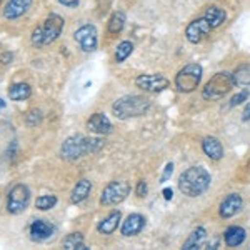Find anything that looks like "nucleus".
Listing matches in <instances>:
<instances>
[{"label": "nucleus", "mask_w": 250, "mask_h": 250, "mask_svg": "<svg viewBox=\"0 0 250 250\" xmlns=\"http://www.w3.org/2000/svg\"><path fill=\"white\" fill-rule=\"evenodd\" d=\"M212 182L210 173L204 167L187 168L179 179V188L187 197H199L208 190Z\"/></svg>", "instance_id": "obj_1"}, {"label": "nucleus", "mask_w": 250, "mask_h": 250, "mask_svg": "<svg viewBox=\"0 0 250 250\" xmlns=\"http://www.w3.org/2000/svg\"><path fill=\"white\" fill-rule=\"evenodd\" d=\"M150 108V100L140 95H125L122 99H119L112 105V112L117 119L127 120L132 117H140L147 114V110Z\"/></svg>", "instance_id": "obj_2"}, {"label": "nucleus", "mask_w": 250, "mask_h": 250, "mask_svg": "<svg viewBox=\"0 0 250 250\" xmlns=\"http://www.w3.org/2000/svg\"><path fill=\"white\" fill-rule=\"evenodd\" d=\"M63 19L60 17L57 14H50L48 17L45 19L42 27H37L34 32H32V43L35 47H43V45H48V43L55 42L60 34L63 30Z\"/></svg>", "instance_id": "obj_3"}, {"label": "nucleus", "mask_w": 250, "mask_h": 250, "mask_svg": "<svg viewBox=\"0 0 250 250\" xmlns=\"http://www.w3.org/2000/svg\"><path fill=\"white\" fill-rule=\"evenodd\" d=\"M232 87H233L232 75L227 74V72H219V74H215L207 82V85H205L204 92H202V97L205 100L222 99L225 94H229V92H230Z\"/></svg>", "instance_id": "obj_4"}, {"label": "nucleus", "mask_w": 250, "mask_h": 250, "mask_svg": "<svg viewBox=\"0 0 250 250\" xmlns=\"http://www.w3.org/2000/svg\"><path fill=\"white\" fill-rule=\"evenodd\" d=\"M200 80H202V67L199 63H187L182 70L177 74L175 85L184 94H190L199 87Z\"/></svg>", "instance_id": "obj_5"}, {"label": "nucleus", "mask_w": 250, "mask_h": 250, "mask_svg": "<svg viewBox=\"0 0 250 250\" xmlns=\"http://www.w3.org/2000/svg\"><path fill=\"white\" fill-rule=\"evenodd\" d=\"M85 154H88V137L72 135L60 147V157L63 160H77Z\"/></svg>", "instance_id": "obj_6"}, {"label": "nucleus", "mask_w": 250, "mask_h": 250, "mask_svg": "<svg viewBox=\"0 0 250 250\" xmlns=\"http://www.w3.org/2000/svg\"><path fill=\"white\" fill-rule=\"evenodd\" d=\"M30 200V190L27 185L23 184H17L12 187V190L9 192V197H7V212L12 213V215H19L27 208Z\"/></svg>", "instance_id": "obj_7"}, {"label": "nucleus", "mask_w": 250, "mask_h": 250, "mask_svg": "<svg viewBox=\"0 0 250 250\" xmlns=\"http://www.w3.org/2000/svg\"><path fill=\"white\" fill-rule=\"evenodd\" d=\"M130 193V185L124 180H114L104 188L100 195V204L102 205H117L124 202L127 195Z\"/></svg>", "instance_id": "obj_8"}, {"label": "nucleus", "mask_w": 250, "mask_h": 250, "mask_svg": "<svg viewBox=\"0 0 250 250\" xmlns=\"http://www.w3.org/2000/svg\"><path fill=\"white\" fill-rule=\"evenodd\" d=\"M74 40L79 43L83 52H94L97 48V42H99L97 29L94 25H90V23H87V25L80 27L79 30H75Z\"/></svg>", "instance_id": "obj_9"}, {"label": "nucleus", "mask_w": 250, "mask_h": 250, "mask_svg": "<svg viewBox=\"0 0 250 250\" xmlns=\"http://www.w3.org/2000/svg\"><path fill=\"white\" fill-rule=\"evenodd\" d=\"M210 23L207 22V19L202 17V19H197L190 22L185 29V37L190 43H199L202 42V39L207 37L210 34Z\"/></svg>", "instance_id": "obj_10"}, {"label": "nucleus", "mask_w": 250, "mask_h": 250, "mask_svg": "<svg viewBox=\"0 0 250 250\" xmlns=\"http://www.w3.org/2000/svg\"><path fill=\"white\" fill-rule=\"evenodd\" d=\"M168 80L164 77V75H159V74H145V75H139L135 79V85L142 90H147V92H160L164 88L168 87Z\"/></svg>", "instance_id": "obj_11"}, {"label": "nucleus", "mask_w": 250, "mask_h": 250, "mask_svg": "<svg viewBox=\"0 0 250 250\" xmlns=\"http://www.w3.org/2000/svg\"><path fill=\"white\" fill-rule=\"evenodd\" d=\"M29 233H30V239L35 242H43L48 240L52 235L55 233V227L52 224H48L45 220H34L29 227Z\"/></svg>", "instance_id": "obj_12"}, {"label": "nucleus", "mask_w": 250, "mask_h": 250, "mask_svg": "<svg viewBox=\"0 0 250 250\" xmlns=\"http://www.w3.org/2000/svg\"><path fill=\"white\" fill-rule=\"evenodd\" d=\"M145 227V219L140 213H130L127 219L124 220L122 227H120V232H122L124 237H134L137 233L142 232V229Z\"/></svg>", "instance_id": "obj_13"}, {"label": "nucleus", "mask_w": 250, "mask_h": 250, "mask_svg": "<svg viewBox=\"0 0 250 250\" xmlns=\"http://www.w3.org/2000/svg\"><path fill=\"white\" fill-rule=\"evenodd\" d=\"M32 0H9L3 9V17L7 20H15L22 17L27 10L30 9Z\"/></svg>", "instance_id": "obj_14"}, {"label": "nucleus", "mask_w": 250, "mask_h": 250, "mask_svg": "<svg viewBox=\"0 0 250 250\" xmlns=\"http://www.w3.org/2000/svg\"><path fill=\"white\" fill-rule=\"evenodd\" d=\"M87 128L94 134L105 135L112 132V124L105 114H94L87 120Z\"/></svg>", "instance_id": "obj_15"}, {"label": "nucleus", "mask_w": 250, "mask_h": 250, "mask_svg": "<svg viewBox=\"0 0 250 250\" xmlns=\"http://www.w3.org/2000/svg\"><path fill=\"white\" fill-rule=\"evenodd\" d=\"M242 208V197L239 193H230L229 197H225L224 202L220 204V215L224 219H230L235 215Z\"/></svg>", "instance_id": "obj_16"}, {"label": "nucleus", "mask_w": 250, "mask_h": 250, "mask_svg": "<svg viewBox=\"0 0 250 250\" xmlns=\"http://www.w3.org/2000/svg\"><path fill=\"white\" fill-rule=\"evenodd\" d=\"M202 148L205 155L210 160H220L224 157V147H222L220 140L215 139V137H205L202 142Z\"/></svg>", "instance_id": "obj_17"}, {"label": "nucleus", "mask_w": 250, "mask_h": 250, "mask_svg": "<svg viewBox=\"0 0 250 250\" xmlns=\"http://www.w3.org/2000/svg\"><path fill=\"white\" fill-rule=\"evenodd\" d=\"M7 95H9L10 100L14 102H22V100H27L32 95V87L25 82H17L12 83L7 90Z\"/></svg>", "instance_id": "obj_18"}, {"label": "nucleus", "mask_w": 250, "mask_h": 250, "mask_svg": "<svg viewBox=\"0 0 250 250\" xmlns=\"http://www.w3.org/2000/svg\"><path fill=\"white\" fill-rule=\"evenodd\" d=\"M120 219H122V213H120L119 210L112 212L110 215H107L105 219L100 222L99 227H97V230H99L100 233H104V235H110V233H114L117 229H119Z\"/></svg>", "instance_id": "obj_19"}, {"label": "nucleus", "mask_w": 250, "mask_h": 250, "mask_svg": "<svg viewBox=\"0 0 250 250\" xmlns=\"http://www.w3.org/2000/svg\"><path fill=\"white\" fill-rule=\"evenodd\" d=\"M92 190V184H90V180H87V179H82V180H79L77 185L74 187V190H72L70 193V202L72 204H80V202H83V200L88 197V193H90Z\"/></svg>", "instance_id": "obj_20"}, {"label": "nucleus", "mask_w": 250, "mask_h": 250, "mask_svg": "<svg viewBox=\"0 0 250 250\" xmlns=\"http://www.w3.org/2000/svg\"><path fill=\"white\" fill-rule=\"evenodd\" d=\"M245 230L239 225H232V227H229L227 230L224 233V239H225V244L229 245V247H239L242 242L245 240Z\"/></svg>", "instance_id": "obj_21"}, {"label": "nucleus", "mask_w": 250, "mask_h": 250, "mask_svg": "<svg viewBox=\"0 0 250 250\" xmlns=\"http://www.w3.org/2000/svg\"><path fill=\"white\" fill-rule=\"evenodd\" d=\"M205 19H207V22L210 23L212 29H217V27H220L222 23L225 22V19H227V14H225L224 9H220V7H208L207 10H205Z\"/></svg>", "instance_id": "obj_22"}, {"label": "nucleus", "mask_w": 250, "mask_h": 250, "mask_svg": "<svg viewBox=\"0 0 250 250\" xmlns=\"http://www.w3.org/2000/svg\"><path fill=\"white\" fill-rule=\"evenodd\" d=\"M233 85L239 87H250V63H242L233 70L232 74Z\"/></svg>", "instance_id": "obj_23"}, {"label": "nucleus", "mask_w": 250, "mask_h": 250, "mask_svg": "<svg viewBox=\"0 0 250 250\" xmlns=\"http://www.w3.org/2000/svg\"><path fill=\"white\" fill-rule=\"evenodd\" d=\"M124 27H125V14L124 12H115L110 17V20H108V34L112 35L120 34Z\"/></svg>", "instance_id": "obj_24"}, {"label": "nucleus", "mask_w": 250, "mask_h": 250, "mask_svg": "<svg viewBox=\"0 0 250 250\" xmlns=\"http://www.w3.org/2000/svg\"><path fill=\"white\" fill-rule=\"evenodd\" d=\"M134 52V43L130 40H124L117 45V50H115V62L120 63L124 62L127 57H130V54Z\"/></svg>", "instance_id": "obj_25"}, {"label": "nucleus", "mask_w": 250, "mask_h": 250, "mask_svg": "<svg viewBox=\"0 0 250 250\" xmlns=\"http://www.w3.org/2000/svg\"><path fill=\"white\" fill-rule=\"evenodd\" d=\"M63 247L67 250H85V245H83V237L82 233H70V235L65 237L63 240Z\"/></svg>", "instance_id": "obj_26"}, {"label": "nucleus", "mask_w": 250, "mask_h": 250, "mask_svg": "<svg viewBox=\"0 0 250 250\" xmlns=\"http://www.w3.org/2000/svg\"><path fill=\"white\" fill-rule=\"evenodd\" d=\"M205 233H207V232H205L204 227H199L197 230H193L192 235L188 237L187 242L184 244V249H195V247H199L200 242L205 239Z\"/></svg>", "instance_id": "obj_27"}, {"label": "nucleus", "mask_w": 250, "mask_h": 250, "mask_svg": "<svg viewBox=\"0 0 250 250\" xmlns=\"http://www.w3.org/2000/svg\"><path fill=\"white\" fill-rule=\"evenodd\" d=\"M55 204H57V197L55 195H40L37 199V202H35V207L39 208V210H50V208L55 207Z\"/></svg>", "instance_id": "obj_28"}, {"label": "nucleus", "mask_w": 250, "mask_h": 250, "mask_svg": "<svg viewBox=\"0 0 250 250\" xmlns=\"http://www.w3.org/2000/svg\"><path fill=\"white\" fill-rule=\"evenodd\" d=\"M102 147H104L102 139H94V137L88 139V154H95V152H99Z\"/></svg>", "instance_id": "obj_29"}, {"label": "nucleus", "mask_w": 250, "mask_h": 250, "mask_svg": "<svg viewBox=\"0 0 250 250\" xmlns=\"http://www.w3.org/2000/svg\"><path fill=\"white\" fill-rule=\"evenodd\" d=\"M40 120H42V115H40V112H37V110L30 112V114H27V117H25V122L29 127H35L37 124H40Z\"/></svg>", "instance_id": "obj_30"}, {"label": "nucleus", "mask_w": 250, "mask_h": 250, "mask_svg": "<svg viewBox=\"0 0 250 250\" xmlns=\"http://www.w3.org/2000/svg\"><path fill=\"white\" fill-rule=\"evenodd\" d=\"M249 99V92L247 90H244V92H240V94H237L235 97H232V100H230V107H237V105H240L242 102H245V100Z\"/></svg>", "instance_id": "obj_31"}, {"label": "nucleus", "mask_w": 250, "mask_h": 250, "mask_svg": "<svg viewBox=\"0 0 250 250\" xmlns=\"http://www.w3.org/2000/svg\"><path fill=\"white\" fill-rule=\"evenodd\" d=\"M172 173H173V164H167L165 165V170H164V175H162V179H160V182H167V180L172 177Z\"/></svg>", "instance_id": "obj_32"}, {"label": "nucleus", "mask_w": 250, "mask_h": 250, "mask_svg": "<svg viewBox=\"0 0 250 250\" xmlns=\"http://www.w3.org/2000/svg\"><path fill=\"white\" fill-rule=\"evenodd\" d=\"M145 193H147V184H145L144 180H140L139 185H137V195H139V197H144Z\"/></svg>", "instance_id": "obj_33"}, {"label": "nucleus", "mask_w": 250, "mask_h": 250, "mask_svg": "<svg viewBox=\"0 0 250 250\" xmlns=\"http://www.w3.org/2000/svg\"><path fill=\"white\" fill-rule=\"evenodd\" d=\"M79 2H80V0H59V3H62V5H65V7H70V9L77 7Z\"/></svg>", "instance_id": "obj_34"}, {"label": "nucleus", "mask_w": 250, "mask_h": 250, "mask_svg": "<svg viewBox=\"0 0 250 250\" xmlns=\"http://www.w3.org/2000/svg\"><path fill=\"white\" fill-rule=\"evenodd\" d=\"M249 119H250V104H249L247 107H245L244 114H242V120H244V122H247Z\"/></svg>", "instance_id": "obj_35"}, {"label": "nucleus", "mask_w": 250, "mask_h": 250, "mask_svg": "<svg viewBox=\"0 0 250 250\" xmlns=\"http://www.w3.org/2000/svg\"><path fill=\"white\" fill-rule=\"evenodd\" d=\"M10 60H12L10 54H2V55H0V62H2V63H9Z\"/></svg>", "instance_id": "obj_36"}, {"label": "nucleus", "mask_w": 250, "mask_h": 250, "mask_svg": "<svg viewBox=\"0 0 250 250\" xmlns=\"http://www.w3.org/2000/svg\"><path fill=\"white\" fill-rule=\"evenodd\" d=\"M172 188H164V199L165 200H172Z\"/></svg>", "instance_id": "obj_37"}, {"label": "nucleus", "mask_w": 250, "mask_h": 250, "mask_svg": "<svg viewBox=\"0 0 250 250\" xmlns=\"http://www.w3.org/2000/svg\"><path fill=\"white\" fill-rule=\"evenodd\" d=\"M3 107H5V102H3V100L2 99H0V110H2V108Z\"/></svg>", "instance_id": "obj_38"}, {"label": "nucleus", "mask_w": 250, "mask_h": 250, "mask_svg": "<svg viewBox=\"0 0 250 250\" xmlns=\"http://www.w3.org/2000/svg\"><path fill=\"white\" fill-rule=\"evenodd\" d=\"M0 2H2V0H0Z\"/></svg>", "instance_id": "obj_39"}]
</instances>
